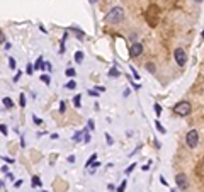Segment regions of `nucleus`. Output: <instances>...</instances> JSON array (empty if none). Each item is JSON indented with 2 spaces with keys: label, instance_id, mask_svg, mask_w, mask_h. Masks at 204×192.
<instances>
[{
  "label": "nucleus",
  "instance_id": "nucleus-11",
  "mask_svg": "<svg viewBox=\"0 0 204 192\" xmlns=\"http://www.w3.org/2000/svg\"><path fill=\"white\" fill-rule=\"evenodd\" d=\"M75 61H77V63H82V61H83V53H82V51L75 53Z\"/></svg>",
  "mask_w": 204,
  "mask_h": 192
},
{
  "label": "nucleus",
  "instance_id": "nucleus-40",
  "mask_svg": "<svg viewBox=\"0 0 204 192\" xmlns=\"http://www.w3.org/2000/svg\"><path fill=\"white\" fill-rule=\"evenodd\" d=\"M201 39H202V41H204V31H202V33H201Z\"/></svg>",
  "mask_w": 204,
  "mask_h": 192
},
{
  "label": "nucleus",
  "instance_id": "nucleus-32",
  "mask_svg": "<svg viewBox=\"0 0 204 192\" xmlns=\"http://www.w3.org/2000/svg\"><path fill=\"white\" fill-rule=\"evenodd\" d=\"M105 138H107V145H112L114 141H112V138H111L109 134H105Z\"/></svg>",
  "mask_w": 204,
  "mask_h": 192
},
{
  "label": "nucleus",
  "instance_id": "nucleus-42",
  "mask_svg": "<svg viewBox=\"0 0 204 192\" xmlns=\"http://www.w3.org/2000/svg\"><path fill=\"white\" fill-rule=\"evenodd\" d=\"M194 2H197V4H199V2H202V0H194Z\"/></svg>",
  "mask_w": 204,
  "mask_h": 192
},
{
  "label": "nucleus",
  "instance_id": "nucleus-31",
  "mask_svg": "<svg viewBox=\"0 0 204 192\" xmlns=\"http://www.w3.org/2000/svg\"><path fill=\"white\" fill-rule=\"evenodd\" d=\"M14 185H15V187H20V185H22V178H20V180H15Z\"/></svg>",
  "mask_w": 204,
  "mask_h": 192
},
{
  "label": "nucleus",
  "instance_id": "nucleus-17",
  "mask_svg": "<svg viewBox=\"0 0 204 192\" xmlns=\"http://www.w3.org/2000/svg\"><path fill=\"white\" fill-rule=\"evenodd\" d=\"M41 66H43V58L39 56V58H38V61H36V65H34V70H39Z\"/></svg>",
  "mask_w": 204,
  "mask_h": 192
},
{
  "label": "nucleus",
  "instance_id": "nucleus-41",
  "mask_svg": "<svg viewBox=\"0 0 204 192\" xmlns=\"http://www.w3.org/2000/svg\"><path fill=\"white\" fill-rule=\"evenodd\" d=\"M89 2H90V4H95V2H97V0H89Z\"/></svg>",
  "mask_w": 204,
  "mask_h": 192
},
{
  "label": "nucleus",
  "instance_id": "nucleus-1",
  "mask_svg": "<svg viewBox=\"0 0 204 192\" xmlns=\"http://www.w3.org/2000/svg\"><path fill=\"white\" fill-rule=\"evenodd\" d=\"M123 19H124V10L121 9V7L111 9L109 12H107V15H105V22L107 24H119Z\"/></svg>",
  "mask_w": 204,
  "mask_h": 192
},
{
  "label": "nucleus",
  "instance_id": "nucleus-27",
  "mask_svg": "<svg viewBox=\"0 0 204 192\" xmlns=\"http://www.w3.org/2000/svg\"><path fill=\"white\" fill-rule=\"evenodd\" d=\"M133 170H134V165H129L128 168H126V175H129V173L133 172Z\"/></svg>",
  "mask_w": 204,
  "mask_h": 192
},
{
  "label": "nucleus",
  "instance_id": "nucleus-44",
  "mask_svg": "<svg viewBox=\"0 0 204 192\" xmlns=\"http://www.w3.org/2000/svg\"><path fill=\"white\" fill-rule=\"evenodd\" d=\"M0 187H2V184H0Z\"/></svg>",
  "mask_w": 204,
  "mask_h": 192
},
{
  "label": "nucleus",
  "instance_id": "nucleus-23",
  "mask_svg": "<svg viewBox=\"0 0 204 192\" xmlns=\"http://www.w3.org/2000/svg\"><path fill=\"white\" fill-rule=\"evenodd\" d=\"M9 66H10V70H14L15 68V60L14 58H9Z\"/></svg>",
  "mask_w": 204,
  "mask_h": 192
},
{
  "label": "nucleus",
  "instance_id": "nucleus-10",
  "mask_svg": "<svg viewBox=\"0 0 204 192\" xmlns=\"http://www.w3.org/2000/svg\"><path fill=\"white\" fill-rule=\"evenodd\" d=\"M95 158H97V155H92V156H90V158H89V160H87V163H85V167H87V168H89V167H92V165H94V162H95Z\"/></svg>",
  "mask_w": 204,
  "mask_h": 192
},
{
  "label": "nucleus",
  "instance_id": "nucleus-6",
  "mask_svg": "<svg viewBox=\"0 0 204 192\" xmlns=\"http://www.w3.org/2000/svg\"><path fill=\"white\" fill-rule=\"evenodd\" d=\"M141 53H143V44H141V42H133V44L129 46V56H131V58L140 56Z\"/></svg>",
  "mask_w": 204,
  "mask_h": 192
},
{
  "label": "nucleus",
  "instance_id": "nucleus-25",
  "mask_svg": "<svg viewBox=\"0 0 204 192\" xmlns=\"http://www.w3.org/2000/svg\"><path fill=\"white\" fill-rule=\"evenodd\" d=\"M83 141H85V143H89V141H90V134H89V133H85V131H83Z\"/></svg>",
  "mask_w": 204,
  "mask_h": 192
},
{
  "label": "nucleus",
  "instance_id": "nucleus-13",
  "mask_svg": "<svg viewBox=\"0 0 204 192\" xmlns=\"http://www.w3.org/2000/svg\"><path fill=\"white\" fill-rule=\"evenodd\" d=\"M121 73H119V70L114 66V68H111V71H109V77H119Z\"/></svg>",
  "mask_w": 204,
  "mask_h": 192
},
{
  "label": "nucleus",
  "instance_id": "nucleus-20",
  "mask_svg": "<svg viewBox=\"0 0 204 192\" xmlns=\"http://www.w3.org/2000/svg\"><path fill=\"white\" fill-rule=\"evenodd\" d=\"M19 104H20V107H26V97L22 94L19 95Z\"/></svg>",
  "mask_w": 204,
  "mask_h": 192
},
{
  "label": "nucleus",
  "instance_id": "nucleus-24",
  "mask_svg": "<svg viewBox=\"0 0 204 192\" xmlns=\"http://www.w3.org/2000/svg\"><path fill=\"white\" fill-rule=\"evenodd\" d=\"M83 134V131H78V133H75V136H73V141H80V136Z\"/></svg>",
  "mask_w": 204,
  "mask_h": 192
},
{
  "label": "nucleus",
  "instance_id": "nucleus-9",
  "mask_svg": "<svg viewBox=\"0 0 204 192\" xmlns=\"http://www.w3.org/2000/svg\"><path fill=\"white\" fill-rule=\"evenodd\" d=\"M155 127L158 129V133H160V134H165V127L162 126V122H160V121H155Z\"/></svg>",
  "mask_w": 204,
  "mask_h": 192
},
{
  "label": "nucleus",
  "instance_id": "nucleus-29",
  "mask_svg": "<svg viewBox=\"0 0 204 192\" xmlns=\"http://www.w3.org/2000/svg\"><path fill=\"white\" fill-rule=\"evenodd\" d=\"M33 71H34L33 65H27V73H29V75H33Z\"/></svg>",
  "mask_w": 204,
  "mask_h": 192
},
{
  "label": "nucleus",
  "instance_id": "nucleus-4",
  "mask_svg": "<svg viewBox=\"0 0 204 192\" xmlns=\"http://www.w3.org/2000/svg\"><path fill=\"white\" fill-rule=\"evenodd\" d=\"M174 56H175V61L179 66H184L187 63V55H185V51L182 48H177L175 51H174Z\"/></svg>",
  "mask_w": 204,
  "mask_h": 192
},
{
  "label": "nucleus",
  "instance_id": "nucleus-38",
  "mask_svg": "<svg viewBox=\"0 0 204 192\" xmlns=\"http://www.w3.org/2000/svg\"><path fill=\"white\" fill-rule=\"evenodd\" d=\"M60 111H61V112L65 111V102H61V104H60Z\"/></svg>",
  "mask_w": 204,
  "mask_h": 192
},
{
  "label": "nucleus",
  "instance_id": "nucleus-21",
  "mask_svg": "<svg viewBox=\"0 0 204 192\" xmlns=\"http://www.w3.org/2000/svg\"><path fill=\"white\" fill-rule=\"evenodd\" d=\"M75 73H77L75 68H67V75L68 77H75Z\"/></svg>",
  "mask_w": 204,
  "mask_h": 192
},
{
  "label": "nucleus",
  "instance_id": "nucleus-33",
  "mask_svg": "<svg viewBox=\"0 0 204 192\" xmlns=\"http://www.w3.org/2000/svg\"><path fill=\"white\" fill-rule=\"evenodd\" d=\"M146 68H148L150 71H153V70H155V66H153V63H148V65H146Z\"/></svg>",
  "mask_w": 204,
  "mask_h": 192
},
{
  "label": "nucleus",
  "instance_id": "nucleus-43",
  "mask_svg": "<svg viewBox=\"0 0 204 192\" xmlns=\"http://www.w3.org/2000/svg\"><path fill=\"white\" fill-rule=\"evenodd\" d=\"M170 192H177V190H175V189H172V190H170Z\"/></svg>",
  "mask_w": 204,
  "mask_h": 192
},
{
  "label": "nucleus",
  "instance_id": "nucleus-28",
  "mask_svg": "<svg viewBox=\"0 0 204 192\" xmlns=\"http://www.w3.org/2000/svg\"><path fill=\"white\" fill-rule=\"evenodd\" d=\"M33 121L36 122V124H41V122H43V121H41V119H39L38 116H33Z\"/></svg>",
  "mask_w": 204,
  "mask_h": 192
},
{
  "label": "nucleus",
  "instance_id": "nucleus-16",
  "mask_svg": "<svg viewBox=\"0 0 204 192\" xmlns=\"http://www.w3.org/2000/svg\"><path fill=\"white\" fill-rule=\"evenodd\" d=\"M153 111H155V114H157V117L162 114V107H160V104H155L153 105Z\"/></svg>",
  "mask_w": 204,
  "mask_h": 192
},
{
  "label": "nucleus",
  "instance_id": "nucleus-39",
  "mask_svg": "<svg viewBox=\"0 0 204 192\" xmlns=\"http://www.w3.org/2000/svg\"><path fill=\"white\" fill-rule=\"evenodd\" d=\"M0 42H5V38H4V34L0 33Z\"/></svg>",
  "mask_w": 204,
  "mask_h": 192
},
{
  "label": "nucleus",
  "instance_id": "nucleus-3",
  "mask_svg": "<svg viewBox=\"0 0 204 192\" xmlns=\"http://www.w3.org/2000/svg\"><path fill=\"white\" fill-rule=\"evenodd\" d=\"M185 143H187L189 148H196L197 146V143H199V133H197V129H190L185 134Z\"/></svg>",
  "mask_w": 204,
  "mask_h": 192
},
{
  "label": "nucleus",
  "instance_id": "nucleus-36",
  "mask_svg": "<svg viewBox=\"0 0 204 192\" xmlns=\"http://www.w3.org/2000/svg\"><path fill=\"white\" fill-rule=\"evenodd\" d=\"M68 162H70V163H73V162H75V156H73V155H70V156H68Z\"/></svg>",
  "mask_w": 204,
  "mask_h": 192
},
{
  "label": "nucleus",
  "instance_id": "nucleus-12",
  "mask_svg": "<svg viewBox=\"0 0 204 192\" xmlns=\"http://www.w3.org/2000/svg\"><path fill=\"white\" fill-rule=\"evenodd\" d=\"M80 97H82V95H75V97H73V105H75V107H80V105H82Z\"/></svg>",
  "mask_w": 204,
  "mask_h": 192
},
{
  "label": "nucleus",
  "instance_id": "nucleus-35",
  "mask_svg": "<svg viewBox=\"0 0 204 192\" xmlns=\"http://www.w3.org/2000/svg\"><path fill=\"white\" fill-rule=\"evenodd\" d=\"M20 75H22V71H19V73H17V75H15V77H14V82H17V80H19V78H20Z\"/></svg>",
  "mask_w": 204,
  "mask_h": 192
},
{
  "label": "nucleus",
  "instance_id": "nucleus-18",
  "mask_svg": "<svg viewBox=\"0 0 204 192\" xmlns=\"http://www.w3.org/2000/svg\"><path fill=\"white\" fill-rule=\"evenodd\" d=\"M0 133H2L4 136L9 134V129H7V126H5V124H0Z\"/></svg>",
  "mask_w": 204,
  "mask_h": 192
},
{
  "label": "nucleus",
  "instance_id": "nucleus-45",
  "mask_svg": "<svg viewBox=\"0 0 204 192\" xmlns=\"http://www.w3.org/2000/svg\"><path fill=\"white\" fill-rule=\"evenodd\" d=\"M44 192H48V190H44Z\"/></svg>",
  "mask_w": 204,
  "mask_h": 192
},
{
  "label": "nucleus",
  "instance_id": "nucleus-22",
  "mask_svg": "<svg viewBox=\"0 0 204 192\" xmlns=\"http://www.w3.org/2000/svg\"><path fill=\"white\" fill-rule=\"evenodd\" d=\"M43 70H48V71L51 70V63H49V61H44L43 63Z\"/></svg>",
  "mask_w": 204,
  "mask_h": 192
},
{
  "label": "nucleus",
  "instance_id": "nucleus-7",
  "mask_svg": "<svg viewBox=\"0 0 204 192\" xmlns=\"http://www.w3.org/2000/svg\"><path fill=\"white\" fill-rule=\"evenodd\" d=\"M31 185H33V187H39V185H41V180H39V177H36V175H34V177L31 178Z\"/></svg>",
  "mask_w": 204,
  "mask_h": 192
},
{
  "label": "nucleus",
  "instance_id": "nucleus-5",
  "mask_svg": "<svg viewBox=\"0 0 204 192\" xmlns=\"http://www.w3.org/2000/svg\"><path fill=\"white\" fill-rule=\"evenodd\" d=\"M175 184H177V187L180 189V190H185V189L189 187V180H187V175H185V173H177Z\"/></svg>",
  "mask_w": 204,
  "mask_h": 192
},
{
  "label": "nucleus",
  "instance_id": "nucleus-34",
  "mask_svg": "<svg viewBox=\"0 0 204 192\" xmlns=\"http://www.w3.org/2000/svg\"><path fill=\"white\" fill-rule=\"evenodd\" d=\"M2 158H4L7 163H14V160H12V158H7V156H2Z\"/></svg>",
  "mask_w": 204,
  "mask_h": 192
},
{
  "label": "nucleus",
  "instance_id": "nucleus-8",
  "mask_svg": "<svg viewBox=\"0 0 204 192\" xmlns=\"http://www.w3.org/2000/svg\"><path fill=\"white\" fill-rule=\"evenodd\" d=\"M2 102H4L5 107H9V109L14 105V102H12V99H10V97H4V100H2Z\"/></svg>",
  "mask_w": 204,
  "mask_h": 192
},
{
  "label": "nucleus",
  "instance_id": "nucleus-37",
  "mask_svg": "<svg viewBox=\"0 0 204 192\" xmlns=\"http://www.w3.org/2000/svg\"><path fill=\"white\" fill-rule=\"evenodd\" d=\"M97 167H100L99 162H94V165H92V168H97Z\"/></svg>",
  "mask_w": 204,
  "mask_h": 192
},
{
  "label": "nucleus",
  "instance_id": "nucleus-26",
  "mask_svg": "<svg viewBox=\"0 0 204 192\" xmlns=\"http://www.w3.org/2000/svg\"><path fill=\"white\" fill-rule=\"evenodd\" d=\"M89 95H92V97H99V92H97V90H89Z\"/></svg>",
  "mask_w": 204,
  "mask_h": 192
},
{
  "label": "nucleus",
  "instance_id": "nucleus-30",
  "mask_svg": "<svg viewBox=\"0 0 204 192\" xmlns=\"http://www.w3.org/2000/svg\"><path fill=\"white\" fill-rule=\"evenodd\" d=\"M89 127H90V129H94V127H95V124H94V119H89Z\"/></svg>",
  "mask_w": 204,
  "mask_h": 192
},
{
  "label": "nucleus",
  "instance_id": "nucleus-15",
  "mask_svg": "<svg viewBox=\"0 0 204 192\" xmlns=\"http://www.w3.org/2000/svg\"><path fill=\"white\" fill-rule=\"evenodd\" d=\"M65 87H67V89H68V90H73V89H75V87H77V83H75V80H70V82H68V83H67V85H65Z\"/></svg>",
  "mask_w": 204,
  "mask_h": 192
},
{
  "label": "nucleus",
  "instance_id": "nucleus-2",
  "mask_svg": "<svg viewBox=\"0 0 204 192\" xmlns=\"http://www.w3.org/2000/svg\"><path fill=\"white\" fill-rule=\"evenodd\" d=\"M174 112L179 114V116H189L192 112V105H190L189 100H182V102H179L174 107Z\"/></svg>",
  "mask_w": 204,
  "mask_h": 192
},
{
  "label": "nucleus",
  "instance_id": "nucleus-19",
  "mask_svg": "<svg viewBox=\"0 0 204 192\" xmlns=\"http://www.w3.org/2000/svg\"><path fill=\"white\" fill-rule=\"evenodd\" d=\"M41 82H44V83H48V85H49L51 78H49V75H46V73H44V75H41Z\"/></svg>",
  "mask_w": 204,
  "mask_h": 192
},
{
  "label": "nucleus",
  "instance_id": "nucleus-14",
  "mask_svg": "<svg viewBox=\"0 0 204 192\" xmlns=\"http://www.w3.org/2000/svg\"><path fill=\"white\" fill-rule=\"evenodd\" d=\"M126 185H128V180L124 178L123 182H121V185H119V187H118V192H124V189H126Z\"/></svg>",
  "mask_w": 204,
  "mask_h": 192
}]
</instances>
